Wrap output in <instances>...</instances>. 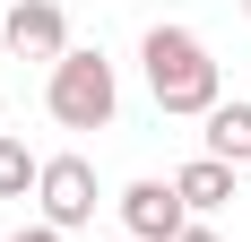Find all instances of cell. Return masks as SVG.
<instances>
[{"label": "cell", "instance_id": "obj_1", "mask_svg": "<svg viewBox=\"0 0 251 242\" xmlns=\"http://www.w3.org/2000/svg\"><path fill=\"white\" fill-rule=\"evenodd\" d=\"M139 61H148V87L165 113H217V61H208V44L191 35V26H148V44H139Z\"/></svg>", "mask_w": 251, "mask_h": 242}, {"label": "cell", "instance_id": "obj_2", "mask_svg": "<svg viewBox=\"0 0 251 242\" xmlns=\"http://www.w3.org/2000/svg\"><path fill=\"white\" fill-rule=\"evenodd\" d=\"M44 104H52V121H61V130H104V121H113V104H122L113 61H104V52H61V61H52Z\"/></svg>", "mask_w": 251, "mask_h": 242}, {"label": "cell", "instance_id": "obj_3", "mask_svg": "<svg viewBox=\"0 0 251 242\" xmlns=\"http://www.w3.org/2000/svg\"><path fill=\"white\" fill-rule=\"evenodd\" d=\"M35 199H44L52 234H78V225L96 217V165H87V156H52V165L35 173Z\"/></svg>", "mask_w": 251, "mask_h": 242}, {"label": "cell", "instance_id": "obj_4", "mask_svg": "<svg viewBox=\"0 0 251 242\" xmlns=\"http://www.w3.org/2000/svg\"><path fill=\"white\" fill-rule=\"evenodd\" d=\"M122 225H130V242H182L191 208L174 199V182H130L122 191Z\"/></svg>", "mask_w": 251, "mask_h": 242}, {"label": "cell", "instance_id": "obj_5", "mask_svg": "<svg viewBox=\"0 0 251 242\" xmlns=\"http://www.w3.org/2000/svg\"><path fill=\"white\" fill-rule=\"evenodd\" d=\"M0 35H9V52H26V61H61V52H70L61 0H18V9L0 18Z\"/></svg>", "mask_w": 251, "mask_h": 242}, {"label": "cell", "instance_id": "obj_6", "mask_svg": "<svg viewBox=\"0 0 251 242\" xmlns=\"http://www.w3.org/2000/svg\"><path fill=\"white\" fill-rule=\"evenodd\" d=\"M174 199L191 208V217H208V208H226L234 199V165H217V156H200V165L174 173Z\"/></svg>", "mask_w": 251, "mask_h": 242}, {"label": "cell", "instance_id": "obj_7", "mask_svg": "<svg viewBox=\"0 0 251 242\" xmlns=\"http://www.w3.org/2000/svg\"><path fill=\"white\" fill-rule=\"evenodd\" d=\"M208 156L217 165H251V104H217L208 113Z\"/></svg>", "mask_w": 251, "mask_h": 242}, {"label": "cell", "instance_id": "obj_8", "mask_svg": "<svg viewBox=\"0 0 251 242\" xmlns=\"http://www.w3.org/2000/svg\"><path fill=\"white\" fill-rule=\"evenodd\" d=\"M35 173H44V165H35V156L0 130V199H26V191H35Z\"/></svg>", "mask_w": 251, "mask_h": 242}, {"label": "cell", "instance_id": "obj_9", "mask_svg": "<svg viewBox=\"0 0 251 242\" xmlns=\"http://www.w3.org/2000/svg\"><path fill=\"white\" fill-rule=\"evenodd\" d=\"M9 242H61V234H52V225H26V234H9Z\"/></svg>", "mask_w": 251, "mask_h": 242}, {"label": "cell", "instance_id": "obj_10", "mask_svg": "<svg viewBox=\"0 0 251 242\" xmlns=\"http://www.w3.org/2000/svg\"><path fill=\"white\" fill-rule=\"evenodd\" d=\"M182 242H226V234H208V225H191V234H182Z\"/></svg>", "mask_w": 251, "mask_h": 242}, {"label": "cell", "instance_id": "obj_11", "mask_svg": "<svg viewBox=\"0 0 251 242\" xmlns=\"http://www.w3.org/2000/svg\"><path fill=\"white\" fill-rule=\"evenodd\" d=\"M243 18H251V0H243Z\"/></svg>", "mask_w": 251, "mask_h": 242}]
</instances>
